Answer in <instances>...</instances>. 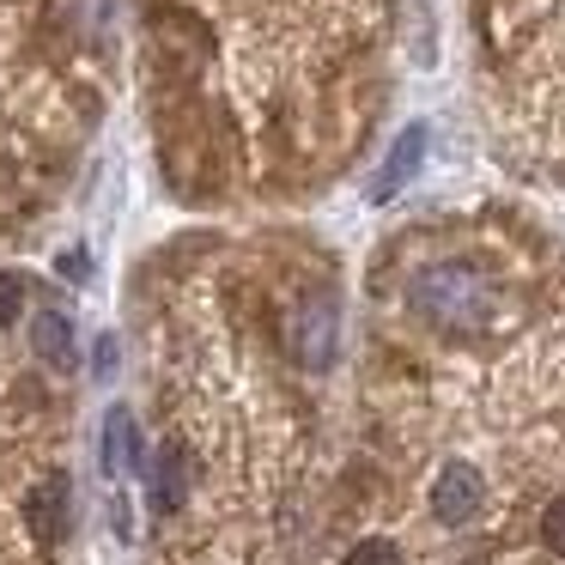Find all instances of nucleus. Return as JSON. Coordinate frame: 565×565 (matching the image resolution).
<instances>
[{
  "label": "nucleus",
  "mask_w": 565,
  "mask_h": 565,
  "mask_svg": "<svg viewBox=\"0 0 565 565\" xmlns=\"http://www.w3.org/2000/svg\"><path fill=\"white\" fill-rule=\"evenodd\" d=\"M480 499H487V487H480V475L468 462H450L438 475V487H431V511H438V523H468V516L480 511Z\"/></svg>",
  "instance_id": "nucleus-3"
},
{
  "label": "nucleus",
  "mask_w": 565,
  "mask_h": 565,
  "mask_svg": "<svg viewBox=\"0 0 565 565\" xmlns=\"http://www.w3.org/2000/svg\"><path fill=\"white\" fill-rule=\"evenodd\" d=\"M414 305L426 310L431 322H444V329H475V322L487 317V286L468 268H431L414 280Z\"/></svg>",
  "instance_id": "nucleus-1"
},
{
  "label": "nucleus",
  "mask_w": 565,
  "mask_h": 565,
  "mask_svg": "<svg viewBox=\"0 0 565 565\" xmlns=\"http://www.w3.org/2000/svg\"><path fill=\"white\" fill-rule=\"evenodd\" d=\"M19 305H25V280L19 274H0V329L19 317Z\"/></svg>",
  "instance_id": "nucleus-11"
},
{
  "label": "nucleus",
  "mask_w": 565,
  "mask_h": 565,
  "mask_svg": "<svg viewBox=\"0 0 565 565\" xmlns=\"http://www.w3.org/2000/svg\"><path fill=\"white\" fill-rule=\"evenodd\" d=\"M189 480H195V462H189L183 444H164L159 462H152V511H177L189 499Z\"/></svg>",
  "instance_id": "nucleus-5"
},
{
  "label": "nucleus",
  "mask_w": 565,
  "mask_h": 565,
  "mask_svg": "<svg viewBox=\"0 0 565 565\" xmlns=\"http://www.w3.org/2000/svg\"><path fill=\"white\" fill-rule=\"evenodd\" d=\"M25 516H31V535H38V541H62L67 535V475L43 480V487L31 492Z\"/></svg>",
  "instance_id": "nucleus-7"
},
{
  "label": "nucleus",
  "mask_w": 565,
  "mask_h": 565,
  "mask_svg": "<svg viewBox=\"0 0 565 565\" xmlns=\"http://www.w3.org/2000/svg\"><path fill=\"white\" fill-rule=\"evenodd\" d=\"M541 541H547L553 553H565V492L547 504V516H541Z\"/></svg>",
  "instance_id": "nucleus-10"
},
{
  "label": "nucleus",
  "mask_w": 565,
  "mask_h": 565,
  "mask_svg": "<svg viewBox=\"0 0 565 565\" xmlns=\"http://www.w3.org/2000/svg\"><path fill=\"white\" fill-rule=\"evenodd\" d=\"M104 468H110V475H128V468L147 475V450H140V438H135V414H128V407H110V419H104Z\"/></svg>",
  "instance_id": "nucleus-6"
},
{
  "label": "nucleus",
  "mask_w": 565,
  "mask_h": 565,
  "mask_svg": "<svg viewBox=\"0 0 565 565\" xmlns=\"http://www.w3.org/2000/svg\"><path fill=\"white\" fill-rule=\"evenodd\" d=\"M292 347H298V359H305L310 371H322L334 359V305L329 298H310V305L292 317Z\"/></svg>",
  "instance_id": "nucleus-4"
},
{
  "label": "nucleus",
  "mask_w": 565,
  "mask_h": 565,
  "mask_svg": "<svg viewBox=\"0 0 565 565\" xmlns=\"http://www.w3.org/2000/svg\"><path fill=\"white\" fill-rule=\"evenodd\" d=\"M31 334H38V353L50 359L55 371H67V365H74V329H67V317H62V310H43V317H38V329H31Z\"/></svg>",
  "instance_id": "nucleus-8"
},
{
  "label": "nucleus",
  "mask_w": 565,
  "mask_h": 565,
  "mask_svg": "<svg viewBox=\"0 0 565 565\" xmlns=\"http://www.w3.org/2000/svg\"><path fill=\"white\" fill-rule=\"evenodd\" d=\"M110 371H116V341L104 334V341H98V377H110Z\"/></svg>",
  "instance_id": "nucleus-12"
},
{
  "label": "nucleus",
  "mask_w": 565,
  "mask_h": 565,
  "mask_svg": "<svg viewBox=\"0 0 565 565\" xmlns=\"http://www.w3.org/2000/svg\"><path fill=\"white\" fill-rule=\"evenodd\" d=\"M347 565H407V559H402L395 541H359V547L347 553Z\"/></svg>",
  "instance_id": "nucleus-9"
},
{
  "label": "nucleus",
  "mask_w": 565,
  "mask_h": 565,
  "mask_svg": "<svg viewBox=\"0 0 565 565\" xmlns=\"http://www.w3.org/2000/svg\"><path fill=\"white\" fill-rule=\"evenodd\" d=\"M426 140H431V128H426V122H407V128H402V140H395L390 159H383V171L371 177V201H390L395 189L414 183V171L426 164Z\"/></svg>",
  "instance_id": "nucleus-2"
}]
</instances>
